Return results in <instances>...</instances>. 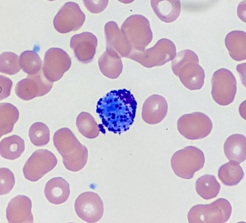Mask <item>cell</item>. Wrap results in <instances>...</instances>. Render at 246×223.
<instances>
[{"label": "cell", "mask_w": 246, "mask_h": 223, "mask_svg": "<svg viewBox=\"0 0 246 223\" xmlns=\"http://www.w3.org/2000/svg\"><path fill=\"white\" fill-rule=\"evenodd\" d=\"M137 103L126 89L112 90L98 101L96 112L104 128L120 134L129 130L135 116Z\"/></svg>", "instance_id": "1"}, {"label": "cell", "mask_w": 246, "mask_h": 223, "mask_svg": "<svg viewBox=\"0 0 246 223\" xmlns=\"http://www.w3.org/2000/svg\"><path fill=\"white\" fill-rule=\"evenodd\" d=\"M53 141L67 169L77 172L84 167L88 158L87 149L70 129L63 128L58 130L54 134Z\"/></svg>", "instance_id": "2"}, {"label": "cell", "mask_w": 246, "mask_h": 223, "mask_svg": "<svg viewBox=\"0 0 246 223\" xmlns=\"http://www.w3.org/2000/svg\"><path fill=\"white\" fill-rule=\"evenodd\" d=\"M120 30L131 47L129 55L143 51L152 39L149 22L141 15H133L128 17L122 24Z\"/></svg>", "instance_id": "3"}, {"label": "cell", "mask_w": 246, "mask_h": 223, "mask_svg": "<svg viewBox=\"0 0 246 223\" xmlns=\"http://www.w3.org/2000/svg\"><path fill=\"white\" fill-rule=\"evenodd\" d=\"M232 207L226 199L220 198L208 204H198L189 210L188 219L190 223H224L230 216Z\"/></svg>", "instance_id": "4"}, {"label": "cell", "mask_w": 246, "mask_h": 223, "mask_svg": "<svg viewBox=\"0 0 246 223\" xmlns=\"http://www.w3.org/2000/svg\"><path fill=\"white\" fill-rule=\"evenodd\" d=\"M205 162L203 152L193 146L176 151L171 159V167L175 174L185 179L192 178L194 173L203 167Z\"/></svg>", "instance_id": "5"}, {"label": "cell", "mask_w": 246, "mask_h": 223, "mask_svg": "<svg viewBox=\"0 0 246 223\" xmlns=\"http://www.w3.org/2000/svg\"><path fill=\"white\" fill-rule=\"evenodd\" d=\"M176 54V47L171 40L163 38L152 47L143 52L131 54L128 58L136 61L145 67L160 66L172 61Z\"/></svg>", "instance_id": "6"}, {"label": "cell", "mask_w": 246, "mask_h": 223, "mask_svg": "<svg viewBox=\"0 0 246 223\" xmlns=\"http://www.w3.org/2000/svg\"><path fill=\"white\" fill-rule=\"evenodd\" d=\"M178 130L180 134L190 140L202 139L211 132L213 124L209 117L201 112L184 114L178 119Z\"/></svg>", "instance_id": "7"}, {"label": "cell", "mask_w": 246, "mask_h": 223, "mask_svg": "<svg viewBox=\"0 0 246 223\" xmlns=\"http://www.w3.org/2000/svg\"><path fill=\"white\" fill-rule=\"evenodd\" d=\"M211 95L218 104L227 106L233 101L236 91L237 83L233 73L224 68L219 69L213 74L211 79Z\"/></svg>", "instance_id": "8"}, {"label": "cell", "mask_w": 246, "mask_h": 223, "mask_svg": "<svg viewBox=\"0 0 246 223\" xmlns=\"http://www.w3.org/2000/svg\"><path fill=\"white\" fill-rule=\"evenodd\" d=\"M171 68L182 84L191 90L201 89L204 82V71L199 63L188 58L172 60Z\"/></svg>", "instance_id": "9"}, {"label": "cell", "mask_w": 246, "mask_h": 223, "mask_svg": "<svg viewBox=\"0 0 246 223\" xmlns=\"http://www.w3.org/2000/svg\"><path fill=\"white\" fill-rule=\"evenodd\" d=\"M55 155L46 149L35 151L27 161L23 169L25 178L32 182L38 181L56 165Z\"/></svg>", "instance_id": "10"}, {"label": "cell", "mask_w": 246, "mask_h": 223, "mask_svg": "<svg viewBox=\"0 0 246 223\" xmlns=\"http://www.w3.org/2000/svg\"><path fill=\"white\" fill-rule=\"evenodd\" d=\"M71 64V58L64 50L52 47L45 52L43 61L42 72L45 78L53 82L60 80L68 71Z\"/></svg>", "instance_id": "11"}, {"label": "cell", "mask_w": 246, "mask_h": 223, "mask_svg": "<svg viewBox=\"0 0 246 223\" xmlns=\"http://www.w3.org/2000/svg\"><path fill=\"white\" fill-rule=\"evenodd\" d=\"M85 18L78 4L68 2L61 7L55 16L53 25L56 30L61 33L76 31L82 27Z\"/></svg>", "instance_id": "12"}, {"label": "cell", "mask_w": 246, "mask_h": 223, "mask_svg": "<svg viewBox=\"0 0 246 223\" xmlns=\"http://www.w3.org/2000/svg\"><path fill=\"white\" fill-rule=\"evenodd\" d=\"M75 209L78 216L88 223H95L103 216V204L99 196L92 191L81 194L75 202Z\"/></svg>", "instance_id": "13"}, {"label": "cell", "mask_w": 246, "mask_h": 223, "mask_svg": "<svg viewBox=\"0 0 246 223\" xmlns=\"http://www.w3.org/2000/svg\"><path fill=\"white\" fill-rule=\"evenodd\" d=\"M53 82L49 81L41 70L36 75H28L18 82L15 90L17 96L25 100H29L35 97L43 96L51 89Z\"/></svg>", "instance_id": "14"}, {"label": "cell", "mask_w": 246, "mask_h": 223, "mask_svg": "<svg viewBox=\"0 0 246 223\" xmlns=\"http://www.w3.org/2000/svg\"><path fill=\"white\" fill-rule=\"evenodd\" d=\"M97 44L95 36L90 32H84L72 36L70 41V46L78 60L82 63L86 64L93 60Z\"/></svg>", "instance_id": "15"}, {"label": "cell", "mask_w": 246, "mask_h": 223, "mask_svg": "<svg viewBox=\"0 0 246 223\" xmlns=\"http://www.w3.org/2000/svg\"><path fill=\"white\" fill-rule=\"evenodd\" d=\"M30 199L23 195H18L11 199L6 210V218L9 223L33 222Z\"/></svg>", "instance_id": "16"}, {"label": "cell", "mask_w": 246, "mask_h": 223, "mask_svg": "<svg viewBox=\"0 0 246 223\" xmlns=\"http://www.w3.org/2000/svg\"><path fill=\"white\" fill-rule=\"evenodd\" d=\"M106 51L117 53L121 57L127 58L131 48L116 23L109 21L104 26Z\"/></svg>", "instance_id": "17"}, {"label": "cell", "mask_w": 246, "mask_h": 223, "mask_svg": "<svg viewBox=\"0 0 246 223\" xmlns=\"http://www.w3.org/2000/svg\"><path fill=\"white\" fill-rule=\"evenodd\" d=\"M168 109V104L164 97L159 95L154 94L147 98L143 104L142 117L148 124H157L166 116Z\"/></svg>", "instance_id": "18"}, {"label": "cell", "mask_w": 246, "mask_h": 223, "mask_svg": "<svg viewBox=\"0 0 246 223\" xmlns=\"http://www.w3.org/2000/svg\"><path fill=\"white\" fill-rule=\"evenodd\" d=\"M44 193L50 203L55 205L62 204L67 200L69 196V185L61 177L53 178L46 183Z\"/></svg>", "instance_id": "19"}, {"label": "cell", "mask_w": 246, "mask_h": 223, "mask_svg": "<svg viewBox=\"0 0 246 223\" xmlns=\"http://www.w3.org/2000/svg\"><path fill=\"white\" fill-rule=\"evenodd\" d=\"M246 137L240 134H234L229 136L224 145L225 155L230 161L240 164L246 158Z\"/></svg>", "instance_id": "20"}, {"label": "cell", "mask_w": 246, "mask_h": 223, "mask_svg": "<svg viewBox=\"0 0 246 223\" xmlns=\"http://www.w3.org/2000/svg\"><path fill=\"white\" fill-rule=\"evenodd\" d=\"M151 7L156 15L162 21L170 23L179 17L181 4L179 0H151Z\"/></svg>", "instance_id": "21"}, {"label": "cell", "mask_w": 246, "mask_h": 223, "mask_svg": "<svg viewBox=\"0 0 246 223\" xmlns=\"http://www.w3.org/2000/svg\"><path fill=\"white\" fill-rule=\"evenodd\" d=\"M226 47L231 57L239 61L246 58V33L241 30H233L226 35L225 39Z\"/></svg>", "instance_id": "22"}, {"label": "cell", "mask_w": 246, "mask_h": 223, "mask_svg": "<svg viewBox=\"0 0 246 223\" xmlns=\"http://www.w3.org/2000/svg\"><path fill=\"white\" fill-rule=\"evenodd\" d=\"M98 64L102 73L109 78H116L122 71L121 58L115 52L105 51L99 57Z\"/></svg>", "instance_id": "23"}, {"label": "cell", "mask_w": 246, "mask_h": 223, "mask_svg": "<svg viewBox=\"0 0 246 223\" xmlns=\"http://www.w3.org/2000/svg\"><path fill=\"white\" fill-rule=\"evenodd\" d=\"M24 149V141L17 135L4 138L0 142V155L6 159L13 160L18 158Z\"/></svg>", "instance_id": "24"}, {"label": "cell", "mask_w": 246, "mask_h": 223, "mask_svg": "<svg viewBox=\"0 0 246 223\" xmlns=\"http://www.w3.org/2000/svg\"><path fill=\"white\" fill-rule=\"evenodd\" d=\"M239 164L230 161L220 167L218 177L223 184L227 186L236 185L243 179L244 174Z\"/></svg>", "instance_id": "25"}, {"label": "cell", "mask_w": 246, "mask_h": 223, "mask_svg": "<svg viewBox=\"0 0 246 223\" xmlns=\"http://www.w3.org/2000/svg\"><path fill=\"white\" fill-rule=\"evenodd\" d=\"M221 188L219 183L213 175L206 174L199 177L195 184L197 193L202 198L209 200L216 197Z\"/></svg>", "instance_id": "26"}, {"label": "cell", "mask_w": 246, "mask_h": 223, "mask_svg": "<svg viewBox=\"0 0 246 223\" xmlns=\"http://www.w3.org/2000/svg\"><path fill=\"white\" fill-rule=\"evenodd\" d=\"M19 112L17 108L7 103L0 104V137L13 130L14 124L18 119Z\"/></svg>", "instance_id": "27"}, {"label": "cell", "mask_w": 246, "mask_h": 223, "mask_svg": "<svg viewBox=\"0 0 246 223\" xmlns=\"http://www.w3.org/2000/svg\"><path fill=\"white\" fill-rule=\"evenodd\" d=\"M76 125L79 131L88 138L94 139L99 134L98 125L94 117L89 113L81 112L77 118Z\"/></svg>", "instance_id": "28"}, {"label": "cell", "mask_w": 246, "mask_h": 223, "mask_svg": "<svg viewBox=\"0 0 246 223\" xmlns=\"http://www.w3.org/2000/svg\"><path fill=\"white\" fill-rule=\"evenodd\" d=\"M20 59L21 68L28 75H35L41 70L42 61L39 55L35 51H24L21 54Z\"/></svg>", "instance_id": "29"}, {"label": "cell", "mask_w": 246, "mask_h": 223, "mask_svg": "<svg viewBox=\"0 0 246 223\" xmlns=\"http://www.w3.org/2000/svg\"><path fill=\"white\" fill-rule=\"evenodd\" d=\"M21 69L20 57L11 52H5L0 55L1 72L10 75L15 74Z\"/></svg>", "instance_id": "30"}, {"label": "cell", "mask_w": 246, "mask_h": 223, "mask_svg": "<svg viewBox=\"0 0 246 223\" xmlns=\"http://www.w3.org/2000/svg\"><path fill=\"white\" fill-rule=\"evenodd\" d=\"M50 132L48 126L42 122L34 123L29 131L30 140L34 145L41 146L47 144L49 140Z\"/></svg>", "instance_id": "31"}, {"label": "cell", "mask_w": 246, "mask_h": 223, "mask_svg": "<svg viewBox=\"0 0 246 223\" xmlns=\"http://www.w3.org/2000/svg\"><path fill=\"white\" fill-rule=\"evenodd\" d=\"M0 194L8 193L13 188L15 184L14 174L9 169L6 168L0 169Z\"/></svg>", "instance_id": "32"}, {"label": "cell", "mask_w": 246, "mask_h": 223, "mask_svg": "<svg viewBox=\"0 0 246 223\" xmlns=\"http://www.w3.org/2000/svg\"><path fill=\"white\" fill-rule=\"evenodd\" d=\"M108 0H83L87 10L90 12L98 13L103 11L106 7Z\"/></svg>", "instance_id": "33"}, {"label": "cell", "mask_w": 246, "mask_h": 223, "mask_svg": "<svg viewBox=\"0 0 246 223\" xmlns=\"http://www.w3.org/2000/svg\"><path fill=\"white\" fill-rule=\"evenodd\" d=\"M0 100L5 99L10 95L13 83L8 77L0 75Z\"/></svg>", "instance_id": "34"}, {"label": "cell", "mask_w": 246, "mask_h": 223, "mask_svg": "<svg viewBox=\"0 0 246 223\" xmlns=\"http://www.w3.org/2000/svg\"><path fill=\"white\" fill-rule=\"evenodd\" d=\"M237 13L239 18L246 22V0L242 1L239 4Z\"/></svg>", "instance_id": "35"}, {"label": "cell", "mask_w": 246, "mask_h": 223, "mask_svg": "<svg viewBox=\"0 0 246 223\" xmlns=\"http://www.w3.org/2000/svg\"><path fill=\"white\" fill-rule=\"evenodd\" d=\"M246 103L245 101L243 102L240 105L239 110L241 116L245 120L246 118Z\"/></svg>", "instance_id": "36"}]
</instances>
